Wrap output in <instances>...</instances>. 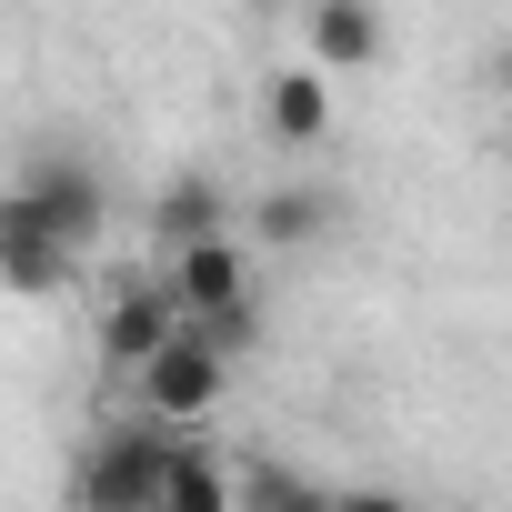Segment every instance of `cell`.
<instances>
[{"instance_id":"1","label":"cell","mask_w":512,"mask_h":512,"mask_svg":"<svg viewBox=\"0 0 512 512\" xmlns=\"http://www.w3.org/2000/svg\"><path fill=\"white\" fill-rule=\"evenodd\" d=\"M181 442H191V432H171V422H151V412H141V422H111V432L81 452L71 512H161Z\"/></svg>"},{"instance_id":"2","label":"cell","mask_w":512,"mask_h":512,"mask_svg":"<svg viewBox=\"0 0 512 512\" xmlns=\"http://www.w3.org/2000/svg\"><path fill=\"white\" fill-rule=\"evenodd\" d=\"M0 221H31V231H51L61 251H91L101 221H111V191H101V171H81L71 151H51V161H31V171L11 181Z\"/></svg>"},{"instance_id":"3","label":"cell","mask_w":512,"mask_h":512,"mask_svg":"<svg viewBox=\"0 0 512 512\" xmlns=\"http://www.w3.org/2000/svg\"><path fill=\"white\" fill-rule=\"evenodd\" d=\"M181 332H191V312H181V292L151 272V282H111V302H101V322H91V352H101L111 372H131V382H141Z\"/></svg>"},{"instance_id":"4","label":"cell","mask_w":512,"mask_h":512,"mask_svg":"<svg viewBox=\"0 0 512 512\" xmlns=\"http://www.w3.org/2000/svg\"><path fill=\"white\" fill-rule=\"evenodd\" d=\"M221 392H231V352H221V342H201V332H181V342L141 372V412H151V422H171V432L211 422V412H221Z\"/></svg>"},{"instance_id":"5","label":"cell","mask_w":512,"mask_h":512,"mask_svg":"<svg viewBox=\"0 0 512 512\" xmlns=\"http://www.w3.org/2000/svg\"><path fill=\"white\" fill-rule=\"evenodd\" d=\"M161 282L181 292V312H191V322H221V312H241V302H251V262H241V241H231V231H221V241L171 251Z\"/></svg>"},{"instance_id":"6","label":"cell","mask_w":512,"mask_h":512,"mask_svg":"<svg viewBox=\"0 0 512 512\" xmlns=\"http://www.w3.org/2000/svg\"><path fill=\"white\" fill-rule=\"evenodd\" d=\"M302 41H312V71H372L382 61V11L372 0H322V11H302Z\"/></svg>"},{"instance_id":"7","label":"cell","mask_w":512,"mask_h":512,"mask_svg":"<svg viewBox=\"0 0 512 512\" xmlns=\"http://www.w3.org/2000/svg\"><path fill=\"white\" fill-rule=\"evenodd\" d=\"M221 181L211 171H181V181H161V201H151V241H161V262L171 251H191V241H221Z\"/></svg>"},{"instance_id":"8","label":"cell","mask_w":512,"mask_h":512,"mask_svg":"<svg viewBox=\"0 0 512 512\" xmlns=\"http://www.w3.org/2000/svg\"><path fill=\"white\" fill-rule=\"evenodd\" d=\"M231 492H241V512H342V492H322V482L292 472L282 452H241V462H231Z\"/></svg>"},{"instance_id":"9","label":"cell","mask_w":512,"mask_h":512,"mask_svg":"<svg viewBox=\"0 0 512 512\" xmlns=\"http://www.w3.org/2000/svg\"><path fill=\"white\" fill-rule=\"evenodd\" d=\"M262 121H272V141H292V151H312L322 131H332V71H272V91H262Z\"/></svg>"},{"instance_id":"10","label":"cell","mask_w":512,"mask_h":512,"mask_svg":"<svg viewBox=\"0 0 512 512\" xmlns=\"http://www.w3.org/2000/svg\"><path fill=\"white\" fill-rule=\"evenodd\" d=\"M0 272H11V292L51 302V292L81 272V251H61V241H51V231H31V221H0Z\"/></svg>"},{"instance_id":"11","label":"cell","mask_w":512,"mask_h":512,"mask_svg":"<svg viewBox=\"0 0 512 512\" xmlns=\"http://www.w3.org/2000/svg\"><path fill=\"white\" fill-rule=\"evenodd\" d=\"M161 512H241V492H231V462H221L211 442H181V462H171V492H161Z\"/></svg>"},{"instance_id":"12","label":"cell","mask_w":512,"mask_h":512,"mask_svg":"<svg viewBox=\"0 0 512 512\" xmlns=\"http://www.w3.org/2000/svg\"><path fill=\"white\" fill-rule=\"evenodd\" d=\"M322 221H332V201H322V191H302V181H282V191L251 201V241H272V251H302Z\"/></svg>"},{"instance_id":"13","label":"cell","mask_w":512,"mask_h":512,"mask_svg":"<svg viewBox=\"0 0 512 512\" xmlns=\"http://www.w3.org/2000/svg\"><path fill=\"white\" fill-rule=\"evenodd\" d=\"M342 512H412L402 492H342Z\"/></svg>"},{"instance_id":"14","label":"cell","mask_w":512,"mask_h":512,"mask_svg":"<svg viewBox=\"0 0 512 512\" xmlns=\"http://www.w3.org/2000/svg\"><path fill=\"white\" fill-rule=\"evenodd\" d=\"M482 81H492V91H512V41H502V51L482 61Z\"/></svg>"},{"instance_id":"15","label":"cell","mask_w":512,"mask_h":512,"mask_svg":"<svg viewBox=\"0 0 512 512\" xmlns=\"http://www.w3.org/2000/svg\"><path fill=\"white\" fill-rule=\"evenodd\" d=\"M302 11H322V0H302Z\"/></svg>"}]
</instances>
